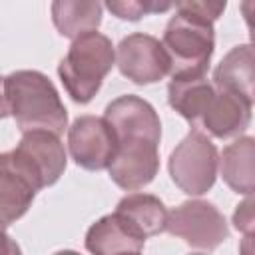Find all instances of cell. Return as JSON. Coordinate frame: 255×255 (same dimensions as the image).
I'll return each mask as SVG.
<instances>
[{
    "mask_svg": "<svg viewBox=\"0 0 255 255\" xmlns=\"http://www.w3.org/2000/svg\"><path fill=\"white\" fill-rule=\"evenodd\" d=\"M10 116L22 133L50 131L62 135L68 128L66 106L52 80L38 70H18L6 76Z\"/></svg>",
    "mask_w": 255,
    "mask_h": 255,
    "instance_id": "6da1fadb",
    "label": "cell"
},
{
    "mask_svg": "<svg viewBox=\"0 0 255 255\" xmlns=\"http://www.w3.org/2000/svg\"><path fill=\"white\" fill-rule=\"evenodd\" d=\"M173 8L175 16L169 18L161 38L169 76L171 80L203 78L215 50L213 22L185 8L183 2H175Z\"/></svg>",
    "mask_w": 255,
    "mask_h": 255,
    "instance_id": "7a4b0ae2",
    "label": "cell"
},
{
    "mask_svg": "<svg viewBox=\"0 0 255 255\" xmlns=\"http://www.w3.org/2000/svg\"><path fill=\"white\" fill-rule=\"evenodd\" d=\"M114 64L116 50L112 40L100 32H90L72 40L68 54L58 64V76L74 102L88 104L102 88Z\"/></svg>",
    "mask_w": 255,
    "mask_h": 255,
    "instance_id": "3957f363",
    "label": "cell"
},
{
    "mask_svg": "<svg viewBox=\"0 0 255 255\" xmlns=\"http://www.w3.org/2000/svg\"><path fill=\"white\" fill-rule=\"evenodd\" d=\"M173 183L187 195L207 193L217 177L219 153L207 133L193 129L175 145L167 161Z\"/></svg>",
    "mask_w": 255,
    "mask_h": 255,
    "instance_id": "277c9868",
    "label": "cell"
},
{
    "mask_svg": "<svg viewBox=\"0 0 255 255\" xmlns=\"http://www.w3.org/2000/svg\"><path fill=\"white\" fill-rule=\"evenodd\" d=\"M165 231L205 251H213L229 237V225L223 213L205 199H189L167 211Z\"/></svg>",
    "mask_w": 255,
    "mask_h": 255,
    "instance_id": "5b68a950",
    "label": "cell"
},
{
    "mask_svg": "<svg viewBox=\"0 0 255 255\" xmlns=\"http://www.w3.org/2000/svg\"><path fill=\"white\" fill-rule=\"evenodd\" d=\"M12 155L26 171V175L34 181L38 191L54 185L68 165L66 149L60 141V135L42 129L22 133V139L16 149H12Z\"/></svg>",
    "mask_w": 255,
    "mask_h": 255,
    "instance_id": "8992f818",
    "label": "cell"
},
{
    "mask_svg": "<svg viewBox=\"0 0 255 255\" xmlns=\"http://www.w3.org/2000/svg\"><path fill=\"white\" fill-rule=\"evenodd\" d=\"M68 149L80 167L102 171L110 167L118 149V139L104 118L80 116L68 128Z\"/></svg>",
    "mask_w": 255,
    "mask_h": 255,
    "instance_id": "52a82bcc",
    "label": "cell"
},
{
    "mask_svg": "<svg viewBox=\"0 0 255 255\" xmlns=\"http://www.w3.org/2000/svg\"><path fill=\"white\" fill-rule=\"evenodd\" d=\"M116 64L128 80L137 86L155 84L169 74V62L155 36L133 32L116 48Z\"/></svg>",
    "mask_w": 255,
    "mask_h": 255,
    "instance_id": "ba28073f",
    "label": "cell"
},
{
    "mask_svg": "<svg viewBox=\"0 0 255 255\" xmlns=\"http://www.w3.org/2000/svg\"><path fill=\"white\" fill-rule=\"evenodd\" d=\"M104 120L116 133L118 143L124 139H147L159 145L161 122L155 108L133 94L120 96L106 106Z\"/></svg>",
    "mask_w": 255,
    "mask_h": 255,
    "instance_id": "9c48e42d",
    "label": "cell"
},
{
    "mask_svg": "<svg viewBox=\"0 0 255 255\" xmlns=\"http://www.w3.org/2000/svg\"><path fill=\"white\" fill-rule=\"evenodd\" d=\"M108 171L112 181L126 191H137L145 187L159 171L157 143L147 139L120 141Z\"/></svg>",
    "mask_w": 255,
    "mask_h": 255,
    "instance_id": "30bf717a",
    "label": "cell"
},
{
    "mask_svg": "<svg viewBox=\"0 0 255 255\" xmlns=\"http://www.w3.org/2000/svg\"><path fill=\"white\" fill-rule=\"evenodd\" d=\"M251 110L253 102H249L247 98L233 92L215 90L213 98L209 100L203 116L199 118L193 129H205L207 133L219 139L237 137L249 128Z\"/></svg>",
    "mask_w": 255,
    "mask_h": 255,
    "instance_id": "8fae6325",
    "label": "cell"
},
{
    "mask_svg": "<svg viewBox=\"0 0 255 255\" xmlns=\"http://www.w3.org/2000/svg\"><path fill=\"white\" fill-rule=\"evenodd\" d=\"M38 187L18 165L12 151L0 153V223L8 227L32 205Z\"/></svg>",
    "mask_w": 255,
    "mask_h": 255,
    "instance_id": "7c38bea8",
    "label": "cell"
},
{
    "mask_svg": "<svg viewBox=\"0 0 255 255\" xmlns=\"http://www.w3.org/2000/svg\"><path fill=\"white\" fill-rule=\"evenodd\" d=\"M116 217L141 241L165 231L167 209L157 195L151 193H129L116 205Z\"/></svg>",
    "mask_w": 255,
    "mask_h": 255,
    "instance_id": "4fadbf2b",
    "label": "cell"
},
{
    "mask_svg": "<svg viewBox=\"0 0 255 255\" xmlns=\"http://www.w3.org/2000/svg\"><path fill=\"white\" fill-rule=\"evenodd\" d=\"M219 171L223 181L241 195H253L255 189V139L239 135L223 147L219 155Z\"/></svg>",
    "mask_w": 255,
    "mask_h": 255,
    "instance_id": "5bb4252c",
    "label": "cell"
},
{
    "mask_svg": "<svg viewBox=\"0 0 255 255\" xmlns=\"http://www.w3.org/2000/svg\"><path fill=\"white\" fill-rule=\"evenodd\" d=\"M253 62H255V56H253L251 44H239V46L231 48L213 72V82H211L213 88L239 94V96L247 98L249 102H253L255 100Z\"/></svg>",
    "mask_w": 255,
    "mask_h": 255,
    "instance_id": "9a60e30c",
    "label": "cell"
},
{
    "mask_svg": "<svg viewBox=\"0 0 255 255\" xmlns=\"http://www.w3.org/2000/svg\"><path fill=\"white\" fill-rule=\"evenodd\" d=\"M84 243L92 255H126L141 253L145 241L133 235L116 213H108L90 225Z\"/></svg>",
    "mask_w": 255,
    "mask_h": 255,
    "instance_id": "2e32d148",
    "label": "cell"
},
{
    "mask_svg": "<svg viewBox=\"0 0 255 255\" xmlns=\"http://www.w3.org/2000/svg\"><path fill=\"white\" fill-rule=\"evenodd\" d=\"M102 4L84 2V0H56L52 2V22L56 30L70 40H76L84 34L98 32L102 24Z\"/></svg>",
    "mask_w": 255,
    "mask_h": 255,
    "instance_id": "e0dca14e",
    "label": "cell"
},
{
    "mask_svg": "<svg viewBox=\"0 0 255 255\" xmlns=\"http://www.w3.org/2000/svg\"><path fill=\"white\" fill-rule=\"evenodd\" d=\"M213 94H215V88L205 76L191 78V80H171L167 84L169 106L181 118H185L189 124H193V128L197 126L199 118L203 116Z\"/></svg>",
    "mask_w": 255,
    "mask_h": 255,
    "instance_id": "ac0fdd59",
    "label": "cell"
},
{
    "mask_svg": "<svg viewBox=\"0 0 255 255\" xmlns=\"http://www.w3.org/2000/svg\"><path fill=\"white\" fill-rule=\"evenodd\" d=\"M106 8L122 20L135 22V20L147 16V14L167 12V10L173 8V4L171 2H151V0H145V2H141V0H128V2L120 0V2H106Z\"/></svg>",
    "mask_w": 255,
    "mask_h": 255,
    "instance_id": "d6986e66",
    "label": "cell"
},
{
    "mask_svg": "<svg viewBox=\"0 0 255 255\" xmlns=\"http://www.w3.org/2000/svg\"><path fill=\"white\" fill-rule=\"evenodd\" d=\"M233 225L243 231L245 235H253L255 229V217H253V197L247 195L245 201H241L233 213Z\"/></svg>",
    "mask_w": 255,
    "mask_h": 255,
    "instance_id": "ffe728a7",
    "label": "cell"
},
{
    "mask_svg": "<svg viewBox=\"0 0 255 255\" xmlns=\"http://www.w3.org/2000/svg\"><path fill=\"white\" fill-rule=\"evenodd\" d=\"M183 4L185 8H189L191 12L199 14L209 22H215L225 10V2H183Z\"/></svg>",
    "mask_w": 255,
    "mask_h": 255,
    "instance_id": "44dd1931",
    "label": "cell"
},
{
    "mask_svg": "<svg viewBox=\"0 0 255 255\" xmlns=\"http://www.w3.org/2000/svg\"><path fill=\"white\" fill-rule=\"evenodd\" d=\"M0 255H22L20 245L6 233V227L0 223Z\"/></svg>",
    "mask_w": 255,
    "mask_h": 255,
    "instance_id": "7402d4cb",
    "label": "cell"
},
{
    "mask_svg": "<svg viewBox=\"0 0 255 255\" xmlns=\"http://www.w3.org/2000/svg\"><path fill=\"white\" fill-rule=\"evenodd\" d=\"M10 116V106H8V96H6V78L0 76V120Z\"/></svg>",
    "mask_w": 255,
    "mask_h": 255,
    "instance_id": "603a6c76",
    "label": "cell"
},
{
    "mask_svg": "<svg viewBox=\"0 0 255 255\" xmlns=\"http://www.w3.org/2000/svg\"><path fill=\"white\" fill-rule=\"evenodd\" d=\"M251 239H253V235H245L243 237V245H241V249H239V255H251L253 251H251Z\"/></svg>",
    "mask_w": 255,
    "mask_h": 255,
    "instance_id": "cb8c5ba5",
    "label": "cell"
},
{
    "mask_svg": "<svg viewBox=\"0 0 255 255\" xmlns=\"http://www.w3.org/2000/svg\"><path fill=\"white\" fill-rule=\"evenodd\" d=\"M54 255H80V253L74 251V249H62V251H58V253H54Z\"/></svg>",
    "mask_w": 255,
    "mask_h": 255,
    "instance_id": "d4e9b609",
    "label": "cell"
},
{
    "mask_svg": "<svg viewBox=\"0 0 255 255\" xmlns=\"http://www.w3.org/2000/svg\"><path fill=\"white\" fill-rule=\"evenodd\" d=\"M126 255H141V253H126Z\"/></svg>",
    "mask_w": 255,
    "mask_h": 255,
    "instance_id": "484cf974",
    "label": "cell"
},
{
    "mask_svg": "<svg viewBox=\"0 0 255 255\" xmlns=\"http://www.w3.org/2000/svg\"><path fill=\"white\" fill-rule=\"evenodd\" d=\"M189 255H203V253H189Z\"/></svg>",
    "mask_w": 255,
    "mask_h": 255,
    "instance_id": "4316f807",
    "label": "cell"
}]
</instances>
